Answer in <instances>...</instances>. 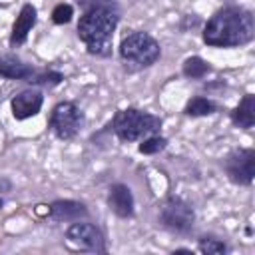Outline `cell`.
<instances>
[{
	"mask_svg": "<svg viewBox=\"0 0 255 255\" xmlns=\"http://www.w3.org/2000/svg\"><path fill=\"white\" fill-rule=\"evenodd\" d=\"M255 38V18L253 12L227 4L219 8L203 26L201 40L211 48H239Z\"/></svg>",
	"mask_w": 255,
	"mask_h": 255,
	"instance_id": "cell-1",
	"label": "cell"
},
{
	"mask_svg": "<svg viewBox=\"0 0 255 255\" xmlns=\"http://www.w3.org/2000/svg\"><path fill=\"white\" fill-rule=\"evenodd\" d=\"M120 24V10L112 8H94L82 12L76 32L84 42L88 54L92 56H110L112 38Z\"/></svg>",
	"mask_w": 255,
	"mask_h": 255,
	"instance_id": "cell-2",
	"label": "cell"
},
{
	"mask_svg": "<svg viewBox=\"0 0 255 255\" xmlns=\"http://www.w3.org/2000/svg\"><path fill=\"white\" fill-rule=\"evenodd\" d=\"M118 54L124 70L133 74V72L151 68L161 58V48H159V42L149 32L135 30L122 40Z\"/></svg>",
	"mask_w": 255,
	"mask_h": 255,
	"instance_id": "cell-3",
	"label": "cell"
},
{
	"mask_svg": "<svg viewBox=\"0 0 255 255\" xmlns=\"http://www.w3.org/2000/svg\"><path fill=\"white\" fill-rule=\"evenodd\" d=\"M112 129L116 137L124 143L139 141L151 133H159L161 129V118L155 114H149L139 108H124L118 110L112 118Z\"/></svg>",
	"mask_w": 255,
	"mask_h": 255,
	"instance_id": "cell-4",
	"label": "cell"
},
{
	"mask_svg": "<svg viewBox=\"0 0 255 255\" xmlns=\"http://www.w3.org/2000/svg\"><path fill=\"white\" fill-rule=\"evenodd\" d=\"M86 124V116L84 112L78 108V104L74 102H58L48 118V129L62 141H70L74 139L80 129Z\"/></svg>",
	"mask_w": 255,
	"mask_h": 255,
	"instance_id": "cell-5",
	"label": "cell"
},
{
	"mask_svg": "<svg viewBox=\"0 0 255 255\" xmlns=\"http://www.w3.org/2000/svg\"><path fill=\"white\" fill-rule=\"evenodd\" d=\"M159 223H161V227H165L173 233L185 235L193 229L195 211L185 199H181L177 195H167L163 199V203L159 205Z\"/></svg>",
	"mask_w": 255,
	"mask_h": 255,
	"instance_id": "cell-6",
	"label": "cell"
},
{
	"mask_svg": "<svg viewBox=\"0 0 255 255\" xmlns=\"http://www.w3.org/2000/svg\"><path fill=\"white\" fill-rule=\"evenodd\" d=\"M221 165L231 183L251 185L253 177H255V149L253 147H237L225 155Z\"/></svg>",
	"mask_w": 255,
	"mask_h": 255,
	"instance_id": "cell-7",
	"label": "cell"
},
{
	"mask_svg": "<svg viewBox=\"0 0 255 255\" xmlns=\"http://www.w3.org/2000/svg\"><path fill=\"white\" fill-rule=\"evenodd\" d=\"M66 239L80 251H90V253H108L104 233L90 221L78 219L66 229Z\"/></svg>",
	"mask_w": 255,
	"mask_h": 255,
	"instance_id": "cell-8",
	"label": "cell"
},
{
	"mask_svg": "<svg viewBox=\"0 0 255 255\" xmlns=\"http://www.w3.org/2000/svg\"><path fill=\"white\" fill-rule=\"evenodd\" d=\"M44 104V94L36 88H28L18 92L12 100H10V108H12V116L18 122H24L28 118H34L36 114H40Z\"/></svg>",
	"mask_w": 255,
	"mask_h": 255,
	"instance_id": "cell-9",
	"label": "cell"
},
{
	"mask_svg": "<svg viewBox=\"0 0 255 255\" xmlns=\"http://www.w3.org/2000/svg\"><path fill=\"white\" fill-rule=\"evenodd\" d=\"M108 207L120 219H131L135 213L133 193L126 183H114L108 189Z\"/></svg>",
	"mask_w": 255,
	"mask_h": 255,
	"instance_id": "cell-10",
	"label": "cell"
},
{
	"mask_svg": "<svg viewBox=\"0 0 255 255\" xmlns=\"http://www.w3.org/2000/svg\"><path fill=\"white\" fill-rule=\"evenodd\" d=\"M38 22V10L32 4H24L20 8V14L16 16L14 24H12V32H10V46L18 48L26 42L28 34L32 32V28Z\"/></svg>",
	"mask_w": 255,
	"mask_h": 255,
	"instance_id": "cell-11",
	"label": "cell"
},
{
	"mask_svg": "<svg viewBox=\"0 0 255 255\" xmlns=\"http://www.w3.org/2000/svg\"><path fill=\"white\" fill-rule=\"evenodd\" d=\"M36 66L26 64L14 54H0V78L16 80V82H28L36 74Z\"/></svg>",
	"mask_w": 255,
	"mask_h": 255,
	"instance_id": "cell-12",
	"label": "cell"
},
{
	"mask_svg": "<svg viewBox=\"0 0 255 255\" xmlns=\"http://www.w3.org/2000/svg\"><path fill=\"white\" fill-rule=\"evenodd\" d=\"M48 217L54 221H78L88 217V207L74 199H56L48 205Z\"/></svg>",
	"mask_w": 255,
	"mask_h": 255,
	"instance_id": "cell-13",
	"label": "cell"
},
{
	"mask_svg": "<svg viewBox=\"0 0 255 255\" xmlns=\"http://www.w3.org/2000/svg\"><path fill=\"white\" fill-rule=\"evenodd\" d=\"M233 126H237L239 129H251L255 126V96L253 94H245L239 104L231 110L229 114Z\"/></svg>",
	"mask_w": 255,
	"mask_h": 255,
	"instance_id": "cell-14",
	"label": "cell"
},
{
	"mask_svg": "<svg viewBox=\"0 0 255 255\" xmlns=\"http://www.w3.org/2000/svg\"><path fill=\"white\" fill-rule=\"evenodd\" d=\"M217 112H219V106L211 98H205V96H193L191 100H187V104L183 108V114L187 118H205V116H213Z\"/></svg>",
	"mask_w": 255,
	"mask_h": 255,
	"instance_id": "cell-15",
	"label": "cell"
},
{
	"mask_svg": "<svg viewBox=\"0 0 255 255\" xmlns=\"http://www.w3.org/2000/svg\"><path fill=\"white\" fill-rule=\"evenodd\" d=\"M209 72H211V66L201 56H189V58H185V62L181 66V74L189 80H201Z\"/></svg>",
	"mask_w": 255,
	"mask_h": 255,
	"instance_id": "cell-16",
	"label": "cell"
},
{
	"mask_svg": "<svg viewBox=\"0 0 255 255\" xmlns=\"http://www.w3.org/2000/svg\"><path fill=\"white\" fill-rule=\"evenodd\" d=\"M62 82H64V74L56 70H36V74L28 80V84L32 86H46V88H54Z\"/></svg>",
	"mask_w": 255,
	"mask_h": 255,
	"instance_id": "cell-17",
	"label": "cell"
},
{
	"mask_svg": "<svg viewBox=\"0 0 255 255\" xmlns=\"http://www.w3.org/2000/svg\"><path fill=\"white\" fill-rule=\"evenodd\" d=\"M167 147V139L159 133H151L143 139H139V145H137V151L143 153V155H155L159 151H163Z\"/></svg>",
	"mask_w": 255,
	"mask_h": 255,
	"instance_id": "cell-18",
	"label": "cell"
},
{
	"mask_svg": "<svg viewBox=\"0 0 255 255\" xmlns=\"http://www.w3.org/2000/svg\"><path fill=\"white\" fill-rule=\"evenodd\" d=\"M197 251L203 255H223L229 251V247L217 237H199L197 239Z\"/></svg>",
	"mask_w": 255,
	"mask_h": 255,
	"instance_id": "cell-19",
	"label": "cell"
},
{
	"mask_svg": "<svg viewBox=\"0 0 255 255\" xmlns=\"http://www.w3.org/2000/svg\"><path fill=\"white\" fill-rule=\"evenodd\" d=\"M74 18V8L72 4H66V2H60L54 6L52 10V22L58 24V26H64V24H70Z\"/></svg>",
	"mask_w": 255,
	"mask_h": 255,
	"instance_id": "cell-20",
	"label": "cell"
},
{
	"mask_svg": "<svg viewBox=\"0 0 255 255\" xmlns=\"http://www.w3.org/2000/svg\"><path fill=\"white\" fill-rule=\"evenodd\" d=\"M78 8L82 12H88V10H94V8H112V10H120L118 2L116 0H76Z\"/></svg>",
	"mask_w": 255,
	"mask_h": 255,
	"instance_id": "cell-21",
	"label": "cell"
},
{
	"mask_svg": "<svg viewBox=\"0 0 255 255\" xmlns=\"http://www.w3.org/2000/svg\"><path fill=\"white\" fill-rule=\"evenodd\" d=\"M173 253H193L191 249H185V247H179V249H173Z\"/></svg>",
	"mask_w": 255,
	"mask_h": 255,
	"instance_id": "cell-22",
	"label": "cell"
},
{
	"mask_svg": "<svg viewBox=\"0 0 255 255\" xmlns=\"http://www.w3.org/2000/svg\"><path fill=\"white\" fill-rule=\"evenodd\" d=\"M2 207H4V199L0 197V211H2Z\"/></svg>",
	"mask_w": 255,
	"mask_h": 255,
	"instance_id": "cell-23",
	"label": "cell"
}]
</instances>
